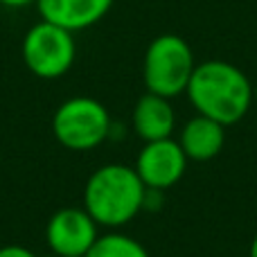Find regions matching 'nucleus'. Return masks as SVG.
Listing matches in <instances>:
<instances>
[{"label": "nucleus", "mask_w": 257, "mask_h": 257, "mask_svg": "<svg viewBox=\"0 0 257 257\" xmlns=\"http://www.w3.org/2000/svg\"><path fill=\"white\" fill-rule=\"evenodd\" d=\"M199 115L223 126L239 124L255 104V84L239 66L223 59L196 63L185 90Z\"/></svg>", "instance_id": "f257e3e1"}, {"label": "nucleus", "mask_w": 257, "mask_h": 257, "mask_svg": "<svg viewBox=\"0 0 257 257\" xmlns=\"http://www.w3.org/2000/svg\"><path fill=\"white\" fill-rule=\"evenodd\" d=\"M145 192L133 165L106 163L86 178L81 208L102 230H122L142 212Z\"/></svg>", "instance_id": "f03ea898"}, {"label": "nucleus", "mask_w": 257, "mask_h": 257, "mask_svg": "<svg viewBox=\"0 0 257 257\" xmlns=\"http://www.w3.org/2000/svg\"><path fill=\"white\" fill-rule=\"evenodd\" d=\"M196 68L194 52L183 36L167 32L158 34L145 50L142 81L147 93L174 99L185 95L190 77Z\"/></svg>", "instance_id": "7ed1b4c3"}, {"label": "nucleus", "mask_w": 257, "mask_h": 257, "mask_svg": "<svg viewBox=\"0 0 257 257\" xmlns=\"http://www.w3.org/2000/svg\"><path fill=\"white\" fill-rule=\"evenodd\" d=\"M113 117L99 99L88 95L68 97L52 115V133L70 151H93L111 138Z\"/></svg>", "instance_id": "20e7f679"}, {"label": "nucleus", "mask_w": 257, "mask_h": 257, "mask_svg": "<svg viewBox=\"0 0 257 257\" xmlns=\"http://www.w3.org/2000/svg\"><path fill=\"white\" fill-rule=\"evenodd\" d=\"M21 57L34 77L45 81L68 75L77 59L75 34L41 18L23 36Z\"/></svg>", "instance_id": "39448f33"}, {"label": "nucleus", "mask_w": 257, "mask_h": 257, "mask_svg": "<svg viewBox=\"0 0 257 257\" xmlns=\"http://www.w3.org/2000/svg\"><path fill=\"white\" fill-rule=\"evenodd\" d=\"M102 228L84 208H61L45 223V244L52 257H86Z\"/></svg>", "instance_id": "423d86ee"}, {"label": "nucleus", "mask_w": 257, "mask_h": 257, "mask_svg": "<svg viewBox=\"0 0 257 257\" xmlns=\"http://www.w3.org/2000/svg\"><path fill=\"white\" fill-rule=\"evenodd\" d=\"M187 156L181 149L176 138H163V140L142 142L136 156L133 169L138 172L145 187L167 192L174 187L187 172Z\"/></svg>", "instance_id": "0eeeda50"}, {"label": "nucleus", "mask_w": 257, "mask_h": 257, "mask_svg": "<svg viewBox=\"0 0 257 257\" xmlns=\"http://www.w3.org/2000/svg\"><path fill=\"white\" fill-rule=\"evenodd\" d=\"M113 3L115 0H36L34 7L43 21L77 34L104 21Z\"/></svg>", "instance_id": "6e6552de"}, {"label": "nucleus", "mask_w": 257, "mask_h": 257, "mask_svg": "<svg viewBox=\"0 0 257 257\" xmlns=\"http://www.w3.org/2000/svg\"><path fill=\"white\" fill-rule=\"evenodd\" d=\"M131 128L142 142L172 138L176 131V113L172 99L154 93L140 95L131 111Z\"/></svg>", "instance_id": "1a4fd4ad"}, {"label": "nucleus", "mask_w": 257, "mask_h": 257, "mask_svg": "<svg viewBox=\"0 0 257 257\" xmlns=\"http://www.w3.org/2000/svg\"><path fill=\"white\" fill-rule=\"evenodd\" d=\"M176 140L181 145V149L185 151L187 160L208 163V160L217 158L223 151V145H226V126L196 113L194 117H190L183 124Z\"/></svg>", "instance_id": "9d476101"}, {"label": "nucleus", "mask_w": 257, "mask_h": 257, "mask_svg": "<svg viewBox=\"0 0 257 257\" xmlns=\"http://www.w3.org/2000/svg\"><path fill=\"white\" fill-rule=\"evenodd\" d=\"M86 257H151L142 241L122 230H106L97 237Z\"/></svg>", "instance_id": "9b49d317"}, {"label": "nucleus", "mask_w": 257, "mask_h": 257, "mask_svg": "<svg viewBox=\"0 0 257 257\" xmlns=\"http://www.w3.org/2000/svg\"><path fill=\"white\" fill-rule=\"evenodd\" d=\"M163 203H165V192L163 190H151V187H147L142 210H147V212H158V210L163 208Z\"/></svg>", "instance_id": "f8f14e48"}, {"label": "nucleus", "mask_w": 257, "mask_h": 257, "mask_svg": "<svg viewBox=\"0 0 257 257\" xmlns=\"http://www.w3.org/2000/svg\"><path fill=\"white\" fill-rule=\"evenodd\" d=\"M0 257H39L32 248L21 244H7V246H0Z\"/></svg>", "instance_id": "ddd939ff"}, {"label": "nucleus", "mask_w": 257, "mask_h": 257, "mask_svg": "<svg viewBox=\"0 0 257 257\" xmlns=\"http://www.w3.org/2000/svg\"><path fill=\"white\" fill-rule=\"evenodd\" d=\"M36 5V0H0V7L7 9H23V7H32Z\"/></svg>", "instance_id": "4468645a"}, {"label": "nucleus", "mask_w": 257, "mask_h": 257, "mask_svg": "<svg viewBox=\"0 0 257 257\" xmlns=\"http://www.w3.org/2000/svg\"><path fill=\"white\" fill-rule=\"evenodd\" d=\"M248 257H257V232H255L253 241H250V248H248Z\"/></svg>", "instance_id": "2eb2a0df"}, {"label": "nucleus", "mask_w": 257, "mask_h": 257, "mask_svg": "<svg viewBox=\"0 0 257 257\" xmlns=\"http://www.w3.org/2000/svg\"><path fill=\"white\" fill-rule=\"evenodd\" d=\"M255 104H257V81H255Z\"/></svg>", "instance_id": "dca6fc26"}]
</instances>
